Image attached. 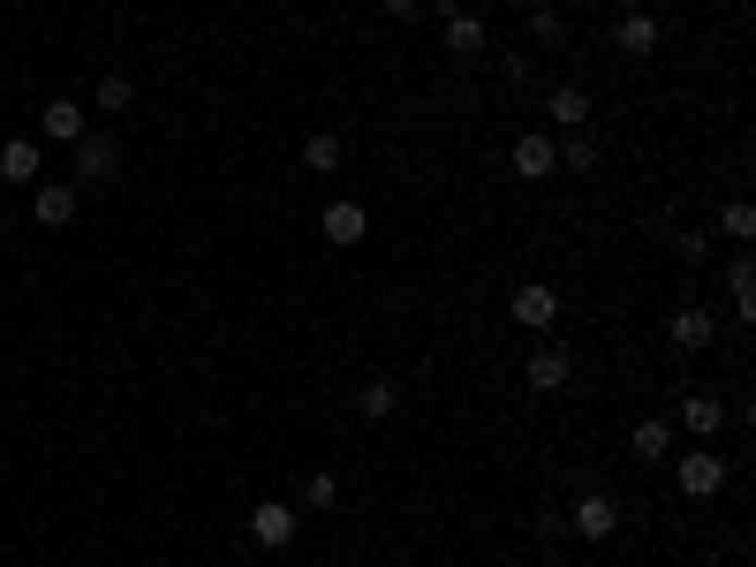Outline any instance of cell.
<instances>
[{
  "instance_id": "2e32d148",
  "label": "cell",
  "mask_w": 756,
  "mask_h": 567,
  "mask_svg": "<svg viewBox=\"0 0 756 567\" xmlns=\"http://www.w3.org/2000/svg\"><path fill=\"white\" fill-rule=\"evenodd\" d=\"M681 424L696 431V439H711V431L727 424V402H711V394H689V402H681Z\"/></svg>"
},
{
  "instance_id": "d4e9b609",
  "label": "cell",
  "mask_w": 756,
  "mask_h": 567,
  "mask_svg": "<svg viewBox=\"0 0 756 567\" xmlns=\"http://www.w3.org/2000/svg\"><path fill=\"white\" fill-rule=\"evenodd\" d=\"M673 250H681V258H689V266H704V258H711V243H704V235H696V227H681V235H673Z\"/></svg>"
},
{
  "instance_id": "e0dca14e",
  "label": "cell",
  "mask_w": 756,
  "mask_h": 567,
  "mask_svg": "<svg viewBox=\"0 0 756 567\" xmlns=\"http://www.w3.org/2000/svg\"><path fill=\"white\" fill-rule=\"evenodd\" d=\"M46 137H53V144H76V137H84V107L53 99V107H46Z\"/></svg>"
},
{
  "instance_id": "3957f363",
  "label": "cell",
  "mask_w": 756,
  "mask_h": 567,
  "mask_svg": "<svg viewBox=\"0 0 756 567\" xmlns=\"http://www.w3.org/2000/svg\"><path fill=\"white\" fill-rule=\"evenodd\" d=\"M568 530H575V538H591V545L612 538V530H620V500H612V492H583V500H575V515H568Z\"/></svg>"
},
{
  "instance_id": "8992f818",
  "label": "cell",
  "mask_w": 756,
  "mask_h": 567,
  "mask_svg": "<svg viewBox=\"0 0 756 567\" xmlns=\"http://www.w3.org/2000/svg\"><path fill=\"white\" fill-rule=\"evenodd\" d=\"M69 151H76V182H107V174L122 167V151H114V137H91V130H84V137L69 144Z\"/></svg>"
},
{
  "instance_id": "484cf974",
  "label": "cell",
  "mask_w": 756,
  "mask_h": 567,
  "mask_svg": "<svg viewBox=\"0 0 756 567\" xmlns=\"http://www.w3.org/2000/svg\"><path fill=\"white\" fill-rule=\"evenodd\" d=\"M499 76L507 84H530V53H499Z\"/></svg>"
},
{
  "instance_id": "603a6c76",
  "label": "cell",
  "mask_w": 756,
  "mask_h": 567,
  "mask_svg": "<svg viewBox=\"0 0 756 567\" xmlns=\"http://www.w3.org/2000/svg\"><path fill=\"white\" fill-rule=\"evenodd\" d=\"M719 235H734V243H749V235H756V212L742 205V197H734V205L719 212Z\"/></svg>"
},
{
  "instance_id": "9a60e30c",
  "label": "cell",
  "mask_w": 756,
  "mask_h": 567,
  "mask_svg": "<svg viewBox=\"0 0 756 567\" xmlns=\"http://www.w3.org/2000/svg\"><path fill=\"white\" fill-rule=\"evenodd\" d=\"M439 23H447V53H476V46H484V15H469V8H447Z\"/></svg>"
},
{
  "instance_id": "ffe728a7",
  "label": "cell",
  "mask_w": 756,
  "mask_h": 567,
  "mask_svg": "<svg viewBox=\"0 0 756 567\" xmlns=\"http://www.w3.org/2000/svg\"><path fill=\"white\" fill-rule=\"evenodd\" d=\"M530 30H537L545 46H560V38H568V15H560V8H545V0H530Z\"/></svg>"
},
{
  "instance_id": "ac0fdd59",
  "label": "cell",
  "mask_w": 756,
  "mask_h": 567,
  "mask_svg": "<svg viewBox=\"0 0 756 567\" xmlns=\"http://www.w3.org/2000/svg\"><path fill=\"white\" fill-rule=\"evenodd\" d=\"M628 446H635V454H643V461H658V454H666V446H673V424H658V417H643V424L628 431Z\"/></svg>"
},
{
  "instance_id": "4316f807",
  "label": "cell",
  "mask_w": 756,
  "mask_h": 567,
  "mask_svg": "<svg viewBox=\"0 0 756 567\" xmlns=\"http://www.w3.org/2000/svg\"><path fill=\"white\" fill-rule=\"evenodd\" d=\"M417 8H424V0H386V15H401V23H417Z\"/></svg>"
},
{
  "instance_id": "7a4b0ae2",
  "label": "cell",
  "mask_w": 756,
  "mask_h": 567,
  "mask_svg": "<svg viewBox=\"0 0 756 567\" xmlns=\"http://www.w3.org/2000/svg\"><path fill=\"white\" fill-rule=\"evenodd\" d=\"M727 454H711V446H696V454H681V492L689 500H711V492H727Z\"/></svg>"
},
{
  "instance_id": "f1b7e54d",
  "label": "cell",
  "mask_w": 756,
  "mask_h": 567,
  "mask_svg": "<svg viewBox=\"0 0 756 567\" xmlns=\"http://www.w3.org/2000/svg\"><path fill=\"white\" fill-rule=\"evenodd\" d=\"M522 8H530V0H522Z\"/></svg>"
},
{
  "instance_id": "8fae6325",
  "label": "cell",
  "mask_w": 756,
  "mask_h": 567,
  "mask_svg": "<svg viewBox=\"0 0 756 567\" xmlns=\"http://www.w3.org/2000/svg\"><path fill=\"white\" fill-rule=\"evenodd\" d=\"M507 310H515V325L545 333V325L560 318V295H553V287H515V303H507Z\"/></svg>"
},
{
  "instance_id": "277c9868",
  "label": "cell",
  "mask_w": 756,
  "mask_h": 567,
  "mask_svg": "<svg viewBox=\"0 0 756 567\" xmlns=\"http://www.w3.org/2000/svg\"><path fill=\"white\" fill-rule=\"evenodd\" d=\"M30 220L38 227H69L76 220V182H30Z\"/></svg>"
},
{
  "instance_id": "5bb4252c",
  "label": "cell",
  "mask_w": 756,
  "mask_h": 567,
  "mask_svg": "<svg viewBox=\"0 0 756 567\" xmlns=\"http://www.w3.org/2000/svg\"><path fill=\"white\" fill-rule=\"evenodd\" d=\"M394 409H401V379H371V386L356 394V417H363V424H386Z\"/></svg>"
},
{
  "instance_id": "30bf717a",
  "label": "cell",
  "mask_w": 756,
  "mask_h": 567,
  "mask_svg": "<svg viewBox=\"0 0 756 567\" xmlns=\"http://www.w3.org/2000/svg\"><path fill=\"white\" fill-rule=\"evenodd\" d=\"M318 227H325V243H340V250L371 235V220H363V205H356V197H340V205H325V220H318Z\"/></svg>"
},
{
  "instance_id": "7c38bea8",
  "label": "cell",
  "mask_w": 756,
  "mask_h": 567,
  "mask_svg": "<svg viewBox=\"0 0 756 567\" xmlns=\"http://www.w3.org/2000/svg\"><path fill=\"white\" fill-rule=\"evenodd\" d=\"M568 379H575V356L568 348H530V386L537 394H560Z\"/></svg>"
},
{
  "instance_id": "6da1fadb",
  "label": "cell",
  "mask_w": 756,
  "mask_h": 567,
  "mask_svg": "<svg viewBox=\"0 0 756 567\" xmlns=\"http://www.w3.org/2000/svg\"><path fill=\"white\" fill-rule=\"evenodd\" d=\"M250 545L288 553V545H296V507H288V500H258V507H250Z\"/></svg>"
},
{
  "instance_id": "83f0119b",
  "label": "cell",
  "mask_w": 756,
  "mask_h": 567,
  "mask_svg": "<svg viewBox=\"0 0 756 567\" xmlns=\"http://www.w3.org/2000/svg\"><path fill=\"white\" fill-rule=\"evenodd\" d=\"M568 8H591V0H568Z\"/></svg>"
},
{
  "instance_id": "7402d4cb",
  "label": "cell",
  "mask_w": 756,
  "mask_h": 567,
  "mask_svg": "<svg viewBox=\"0 0 756 567\" xmlns=\"http://www.w3.org/2000/svg\"><path fill=\"white\" fill-rule=\"evenodd\" d=\"M302 500H310V507H333V500H340V477H333V469H310V477H302Z\"/></svg>"
},
{
  "instance_id": "cb8c5ba5",
  "label": "cell",
  "mask_w": 756,
  "mask_h": 567,
  "mask_svg": "<svg viewBox=\"0 0 756 567\" xmlns=\"http://www.w3.org/2000/svg\"><path fill=\"white\" fill-rule=\"evenodd\" d=\"M553 151H560V167H583V174H591V137H583V130L568 144H553Z\"/></svg>"
},
{
  "instance_id": "4fadbf2b",
  "label": "cell",
  "mask_w": 756,
  "mask_h": 567,
  "mask_svg": "<svg viewBox=\"0 0 756 567\" xmlns=\"http://www.w3.org/2000/svg\"><path fill=\"white\" fill-rule=\"evenodd\" d=\"M673 348H681V356H704V348H711V310H704V303L673 310Z\"/></svg>"
},
{
  "instance_id": "52a82bcc",
  "label": "cell",
  "mask_w": 756,
  "mask_h": 567,
  "mask_svg": "<svg viewBox=\"0 0 756 567\" xmlns=\"http://www.w3.org/2000/svg\"><path fill=\"white\" fill-rule=\"evenodd\" d=\"M612 46H620L628 61H643V53L658 46V15H650V8H628V15L612 23Z\"/></svg>"
},
{
  "instance_id": "9c48e42d",
  "label": "cell",
  "mask_w": 756,
  "mask_h": 567,
  "mask_svg": "<svg viewBox=\"0 0 756 567\" xmlns=\"http://www.w3.org/2000/svg\"><path fill=\"white\" fill-rule=\"evenodd\" d=\"M545 114H553V130L575 137V130H591V91H583V84H560V91L545 99Z\"/></svg>"
},
{
  "instance_id": "5b68a950",
  "label": "cell",
  "mask_w": 756,
  "mask_h": 567,
  "mask_svg": "<svg viewBox=\"0 0 756 567\" xmlns=\"http://www.w3.org/2000/svg\"><path fill=\"white\" fill-rule=\"evenodd\" d=\"M515 174H522V182L560 174V151H553V137H545V130H522V137H515Z\"/></svg>"
},
{
  "instance_id": "ba28073f",
  "label": "cell",
  "mask_w": 756,
  "mask_h": 567,
  "mask_svg": "<svg viewBox=\"0 0 756 567\" xmlns=\"http://www.w3.org/2000/svg\"><path fill=\"white\" fill-rule=\"evenodd\" d=\"M38 167H46V151H38L30 137H8V144H0V182L30 189V182H38Z\"/></svg>"
},
{
  "instance_id": "44dd1931",
  "label": "cell",
  "mask_w": 756,
  "mask_h": 567,
  "mask_svg": "<svg viewBox=\"0 0 756 567\" xmlns=\"http://www.w3.org/2000/svg\"><path fill=\"white\" fill-rule=\"evenodd\" d=\"M137 91H129V76H99V91H91V107H107V114H122Z\"/></svg>"
},
{
  "instance_id": "d6986e66",
  "label": "cell",
  "mask_w": 756,
  "mask_h": 567,
  "mask_svg": "<svg viewBox=\"0 0 756 567\" xmlns=\"http://www.w3.org/2000/svg\"><path fill=\"white\" fill-rule=\"evenodd\" d=\"M302 167H310V174H333V167H340V137H325V130H318V137L302 144Z\"/></svg>"
}]
</instances>
